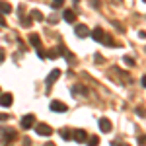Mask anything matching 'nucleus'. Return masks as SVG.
Returning a JSON list of instances; mask_svg holds the SVG:
<instances>
[{"label":"nucleus","instance_id":"nucleus-3","mask_svg":"<svg viewBox=\"0 0 146 146\" xmlns=\"http://www.w3.org/2000/svg\"><path fill=\"white\" fill-rule=\"evenodd\" d=\"M74 33H76V37H80V39H86V37L90 35V29H88V25L80 23V25L74 27Z\"/></svg>","mask_w":146,"mask_h":146},{"label":"nucleus","instance_id":"nucleus-18","mask_svg":"<svg viewBox=\"0 0 146 146\" xmlns=\"http://www.w3.org/2000/svg\"><path fill=\"white\" fill-rule=\"evenodd\" d=\"M47 56H49V58H56V56H58V51H56V49H51V51L47 53Z\"/></svg>","mask_w":146,"mask_h":146},{"label":"nucleus","instance_id":"nucleus-26","mask_svg":"<svg viewBox=\"0 0 146 146\" xmlns=\"http://www.w3.org/2000/svg\"><path fill=\"white\" fill-rule=\"evenodd\" d=\"M92 4H94V6L98 8V6H100V0H92Z\"/></svg>","mask_w":146,"mask_h":146},{"label":"nucleus","instance_id":"nucleus-27","mask_svg":"<svg viewBox=\"0 0 146 146\" xmlns=\"http://www.w3.org/2000/svg\"><path fill=\"white\" fill-rule=\"evenodd\" d=\"M45 146H55V142H47V144Z\"/></svg>","mask_w":146,"mask_h":146},{"label":"nucleus","instance_id":"nucleus-6","mask_svg":"<svg viewBox=\"0 0 146 146\" xmlns=\"http://www.w3.org/2000/svg\"><path fill=\"white\" fill-rule=\"evenodd\" d=\"M72 138H74L76 142H86V140H88V133H86L84 129H78V131L72 133Z\"/></svg>","mask_w":146,"mask_h":146},{"label":"nucleus","instance_id":"nucleus-24","mask_svg":"<svg viewBox=\"0 0 146 146\" xmlns=\"http://www.w3.org/2000/svg\"><path fill=\"white\" fill-rule=\"evenodd\" d=\"M0 25H2V27H6V20H4L2 16H0Z\"/></svg>","mask_w":146,"mask_h":146},{"label":"nucleus","instance_id":"nucleus-9","mask_svg":"<svg viewBox=\"0 0 146 146\" xmlns=\"http://www.w3.org/2000/svg\"><path fill=\"white\" fill-rule=\"evenodd\" d=\"M100 129H101V133H109V131L113 129L111 121H109V119H105V117H103V119H100Z\"/></svg>","mask_w":146,"mask_h":146},{"label":"nucleus","instance_id":"nucleus-2","mask_svg":"<svg viewBox=\"0 0 146 146\" xmlns=\"http://www.w3.org/2000/svg\"><path fill=\"white\" fill-rule=\"evenodd\" d=\"M68 109V105L64 103V101H60V100H53L51 101V111H55V113H64Z\"/></svg>","mask_w":146,"mask_h":146},{"label":"nucleus","instance_id":"nucleus-22","mask_svg":"<svg viewBox=\"0 0 146 146\" xmlns=\"http://www.w3.org/2000/svg\"><path fill=\"white\" fill-rule=\"evenodd\" d=\"M10 119V115H6V113H0V121H8Z\"/></svg>","mask_w":146,"mask_h":146},{"label":"nucleus","instance_id":"nucleus-11","mask_svg":"<svg viewBox=\"0 0 146 146\" xmlns=\"http://www.w3.org/2000/svg\"><path fill=\"white\" fill-rule=\"evenodd\" d=\"M4 135H6V140H16V138H18V133H16L14 129H6Z\"/></svg>","mask_w":146,"mask_h":146},{"label":"nucleus","instance_id":"nucleus-5","mask_svg":"<svg viewBox=\"0 0 146 146\" xmlns=\"http://www.w3.org/2000/svg\"><path fill=\"white\" fill-rule=\"evenodd\" d=\"M33 125H35V115L29 113V115H23L22 117V129H31Z\"/></svg>","mask_w":146,"mask_h":146},{"label":"nucleus","instance_id":"nucleus-7","mask_svg":"<svg viewBox=\"0 0 146 146\" xmlns=\"http://www.w3.org/2000/svg\"><path fill=\"white\" fill-rule=\"evenodd\" d=\"M90 33H92V39H94V41H98V43H101V41L105 39V31H103L101 27H96V29H92Z\"/></svg>","mask_w":146,"mask_h":146},{"label":"nucleus","instance_id":"nucleus-19","mask_svg":"<svg viewBox=\"0 0 146 146\" xmlns=\"http://www.w3.org/2000/svg\"><path fill=\"white\" fill-rule=\"evenodd\" d=\"M64 4V0H53V8H60Z\"/></svg>","mask_w":146,"mask_h":146},{"label":"nucleus","instance_id":"nucleus-13","mask_svg":"<svg viewBox=\"0 0 146 146\" xmlns=\"http://www.w3.org/2000/svg\"><path fill=\"white\" fill-rule=\"evenodd\" d=\"M0 12H2V14H10L12 6L8 4V2H2V0H0Z\"/></svg>","mask_w":146,"mask_h":146},{"label":"nucleus","instance_id":"nucleus-21","mask_svg":"<svg viewBox=\"0 0 146 146\" xmlns=\"http://www.w3.org/2000/svg\"><path fill=\"white\" fill-rule=\"evenodd\" d=\"M136 113H138L140 117H144V107H142V105H140V107H136Z\"/></svg>","mask_w":146,"mask_h":146},{"label":"nucleus","instance_id":"nucleus-8","mask_svg":"<svg viewBox=\"0 0 146 146\" xmlns=\"http://www.w3.org/2000/svg\"><path fill=\"white\" fill-rule=\"evenodd\" d=\"M12 101H14L12 94H2V96H0V105H2V107H10Z\"/></svg>","mask_w":146,"mask_h":146},{"label":"nucleus","instance_id":"nucleus-16","mask_svg":"<svg viewBox=\"0 0 146 146\" xmlns=\"http://www.w3.org/2000/svg\"><path fill=\"white\" fill-rule=\"evenodd\" d=\"M31 18H33V20H39V22H41V20H43V14H41L39 10H31Z\"/></svg>","mask_w":146,"mask_h":146},{"label":"nucleus","instance_id":"nucleus-20","mask_svg":"<svg viewBox=\"0 0 146 146\" xmlns=\"http://www.w3.org/2000/svg\"><path fill=\"white\" fill-rule=\"evenodd\" d=\"M37 55L41 56V58H47V53L43 51V49H41V47H37Z\"/></svg>","mask_w":146,"mask_h":146},{"label":"nucleus","instance_id":"nucleus-15","mask_svg":"<svg viewBox=\"0 0 146 146\" xmlns=\"http://www.w3.org/2000/svg\"><path fill=\"white\" fill-rule=\"evenodd\" d=\"M60 135H62L64 140H70V138H72V131H70V129H62V131H60Z\"/></svg>","mask_w":146,"mask_h":146},{"label":"nucleus","instance_id":"nucleus-10","mask_svg":"<svg viewBox=\"0 0 146 146\" xmlns=\"http://www.w3.org/2000/svg\"><path fill=\"white\" fill-rule=\"evenodd\" d=\"M62 18H64V22L74 23V22H76V12H74V10H64V12H62Z\"/></svg>","mask_w":146,"mask_h":146},{"label":"nucleus","instance_id":"nucleus-25","mask_svg":"<svg viewBox=\"0 0 146 146\" xmlns=\"http://www.w3.org/2000/svg\"><path fill=\"white\" fill-rule=\"evenodd\" d=\"M4 60V49H0V62Z\"/></svg>","mask_w":146,"mask_h":146},{"label":"nucleus","instance_id":"nucleus-17","mask_svg":"<svg viewBox=\"0 0 146 146\" xmlns=\"http://www.w3.org/2000/svg\"><path fill=\"white\" fill-rule=\"evenodd\" d=\"M123 60H125V64H129V66H135V64H136V62H135V58H133V56H125Z\"/></svg>","mask_w":146,"mask_h":146},{"label":"nucleus","instance_id":"nucleus-14","mask_svg":"<svg viewBox=\"0 0 146 146\" xmlns=\"http://www.w3.org/2000/svg\"><path fill=\"white\" fill-rule=\"evenodd\" d=\"M86 142H88V146H98V144H100V136L92 135L90 138H88V140H86Z\"/></svg>","mask_w":146,"mask_h":146},{"label":"nucleus","instance_id":"nucleus-23","mask_svg":"<svg viewBox=\"0 0 146 146\" xmlns=\"http://www.w3.org/2000/svg\"><path fill=\"white\" fill-rule=\"evenodd\" d=\"M23 146H31V140L29 138H23Z\"/></svg>","mask_w":146,"mask_h":146},{"label":"nucleus","instance_id":"nucleus-12","mask_svg":"<svg viewBox=\"0 0 146 146\" xmlns=\"http://www.w3.org/2000/svg\"><path fill=\"white\" fill-rule=\"evenodd\" d=\"M29 43H31L33 47H39V45H41V37H39L37 33H31V35H29Z\"/></svg>","mask_w":146,"mask_h":146},{"label":"nucleus","instance_id":"nucleus-4","mask_svg":"<svg viewBox=\"0 0 146 146\" xmlns=\"http://www.w3.org/2000/svg\"><path fill=\"white\" fill-rule=\"evenodd\" d=\"M35 131H37V135H41V136H49V135H53V129H51L49 125H45V123L35 125Z\"/></svg>","mask_w":146,"mask_h":146},{"label":"nucleus","instance_id":"nucleus-1","mask_svg":"<svg viewBox=\"0 0 146 146\" xmlns=\"http://www.w3.org/2000/svg\"><path fill=\"white\" fill-rule=\"evenodd\" d=\"M60 74H62V72H60V70H58V68H55V70H51V74H49V76H47V80H45L47 88H49V90H45L47 94H49V92H51V86H53V84H55L56 80L60 78Z\"/></svg>","mask_w":146,"mask_h":146}]
</instances>
